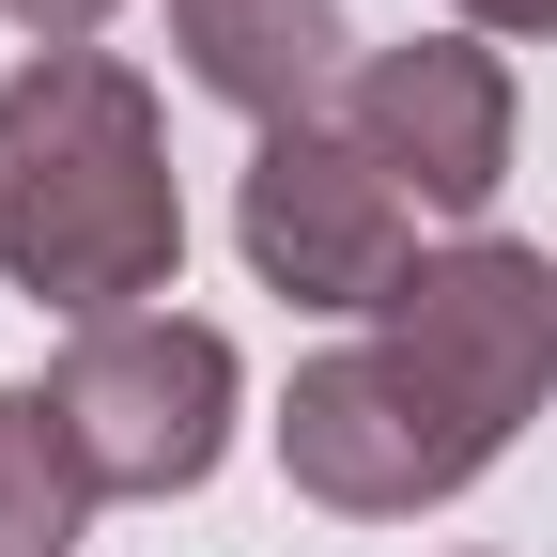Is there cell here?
I'll list each match as a JSON object with an SVG mask.
<instances>
[{"instance_id":"obj_10","label":"cell","mask_w":557,"mask_h":557,"mask_svg":"<svg viewBox=\"0 0 557 557\" xmlns=\"http://www.w3.org/2000/svg\"><path fill=\"white\" fill-rule=\"evenodd\" d=\"M449 32H480V47H557V0H449Z\"/></svg>"},{"instance_id":"obj_3","label":"cell","mask_w":557,"mask_h":557,"mask_svg":"<svg viewBox=\"0 0 557 557\" xmlns=\"http://www.w3.org/2000/svg\"><path fill=\"white\" fill-rule=\"evenodd\" d=\"M47 403H62V434H78L94 496H201L218 449H233L248 372H233V341L201 325V310H124V325H78V341H62Z\"/></svg>"},{"instance_id":"obj_1","label":"cell","mask_w":557,"mask_h":557,"mask_svg":"<svg viewBox=\"0 0 557 557\" xmlns=\"http://www.w3.org/2000/svg\"><path fill=\"white\" fill-rule=\"evenodd\" d=\"M0 278L62 325H124L186 278V186L139 62L62 47L0 78Z\"/></svg>"},{"instance_id":"obj_7","label":"cell","mask_w":557,"mask_h":557,"mask_svg":"<svg viewBox=\"0 0 557 557\" xmlns=\"http://www.w3.org/2000/svg\"><path fill=\"white\" fill-rule=\"evenodd\" d=\"M171 47H186V78L218 109H248L263 139L278 124H325L341 78L372 62L357 32H341V0H171Z\"/></svg>"},{"instance_id":"obj_8","label":"cell","mask_w":557,"mask_h":557,"mask_svg":"<svg viewBox=\"0 0 557 557\" xmlns=\"http://www.w3.org/2000/svg\"><path fill=\"white\" fill-rule=\"evenodd\" d=\"M94 527V465L47 387H0V557H62Z\"/></svg>"},{"instance_id":"obj_9","label":"cell","mask_w":557,"mask_h":557,"mask_svg":"<svg viewBox=\"0 0 557 557\" xmlns=\"http://www.w3.org/2000/svg\"><path fill=\"white\" fill-rule=\"evenodd\" d=\"M0 16L32 32V62H62V47H94V32L124 16V0H0Z\"/></svg>"},{"instance_id":"obj_5","label":"cell","mask_w":557,"mask_h":557,"mask_svg":"<svg viewBox=\"0 0 557 557\" xmlns=\"http://www.w3.org/2000/svg\"><path fill=\"white\" fill-rule=\"evenodd\" d=\"M278 480H295L310 511H341V527H418V511H449L480 480V449L372 357V341H341V357H310L278 387Z\"/></svg>"},{"instance_id":"obj_4","label":"cell","mask_w":557,"mask_h":557,"mask_svg":"<svg viewBox=\"0 0 557 557\" xmlns=\"http://www.w3.org/2000/svg\"><path fill=\"white\" fill-rule=\"evenodd\" d=\"M233 248H248L263 295H295V310H387L418 278V201L341 124H278V139H248Z\"/></svg>"},{"instance_id":"obj_6","label":"cell","mask_w":557,"mask_h":557,"mask_svg":"<svg viewBox=\"0 0 557 557\" xmlns=\"http://www.w3.org/2000/svg\"><path fill=\"white\" fill-rule=\"evenodd\" d=\"M357 156L418 201V218H465L480 233V201L511 186V62L480 47V32H418V47H372L357 78H341L325 109Z\"/></svg>"},{"instance_id":"obj_2","label":"cell","mask_w":557,"mask_h":557,"mask_svg":"<svg viewBox=\"0 0 557 557\" xmlns=\"http://www.w3.org/2000/svg\"><path fill=\"white\" fill-rule=\"evenodd\" d=\"M372 357L434 403L480 465H496L527 418L557 403V263L511 248V233H449V248H418V278L372 310Z\"/></svg>"}]
</instances>
